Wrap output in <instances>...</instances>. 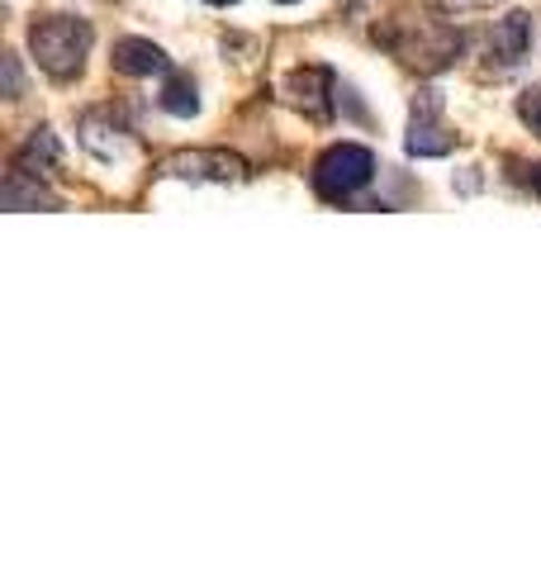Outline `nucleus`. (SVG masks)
<instances>
[{"mask_svg":"<svg viewBox=\"0 0 541 570\" xmlns=\"http://www.w3.org/2000/svg\"><path fill=\"white\" fill-rule=\"evenodd\" d=\"M58 209L62 200L52 195L48 186H43V176H29V171H14L10 167V176H6V209Z\"/></svg>","mask_w":541,"mask_h":570,"instance_id":"9d476101","label":"nucleus"},{"mask_svg":"<svg viewBox=\"0 0 541 570\" xmlns=\"http://www.w3.org/2000/svg\"><path fill=\"white\" fill-rule=\"evenodd\" d=\"M81 142L100 157V163H119V157L129 153V129H124L110 110H90L81 119Z\"/></svg>","mask_w":541,"mask_h":570,"instance_id":"0eeeda50","label":"nucleus"},{"mask_svg":"<svg viewBox=\"0 0 541 570\" xmlns=\"http://www.w3.org/2000/svg\"><path fill=\"white\" fill-rule=\"evenodd\" d=\"M58 163H62V142H58V134L52 129H33L29 138H24V148L14 153V171H29V176H48V171H58Z\"/></svg>","mask_w":541,"mask_h":570,"instance_id":"1a4fd4ad","label":"nucleus"},{"mask_svg":"<svg viewBox=\"0 0 541 570\" xmlns=\"http://www.w3.org/2000/svg\"><path fill=\"white\" fill-rule=\"evenodd\" d=\"M205 6H238V0H205Z\"/></svg>","mask_w":541,"mask_h":570,"instance_id":"dca6fc26","label":"nucleus"},{"mask_svg":"<svg viewBox=\"0 0 541 570\" xmlns=\"http://www.w3.org/2000/svg\"><path fill=\"white\" fill-rule=\"evenodd\" d=\"M115 71H124V77H167L171 62L153 39H119L115 43Z\"/></svg>","mask_w":541,"mask_h":570,"instance_id":"6e6552de","label":"nucleus"},{"mask_svg":"<svg viewBox=\"0 0 541 570\" xmlns=\"http://www.w3.org/2000/svg\"><path fill=\"white\" fill-rule=\"evenodd\" d=\"M285 91H291V100L309 119H328L333 115V96H337V77L328 67H304V71H295V77L285 81Z\"/></svg>","mask_w":541,"mask_h":570,"instance_id":"423d86ee","label":"nucleus"},{"mask_svg":"<svg viewBox=\"0 0 541 570\" xmlns=\"http://www.w3.org/2000/svg\"><path fill=\"white\" fill-rule=\"evenodd\" d=\"M24 91V81H20V58H6V96L14 100Z\"/></svg>","mask_w":541,"mask_h":570,"instance_id":"ddd939ff","label":"nucleus"},{"mask_svg":"<svg viewBox=\"0 0 541 570\" xmlns=\"http://www.w3.org/2000/svg\"><path fill=\"white\" fill-rule=\"evenodd\" d=\"M161 176L167 181H214V186H238L247 181V163L228 148H209V153H171L161 163Z\"/></svg>","mask_w":541,"mask_h":570,"instance_id":"7ed1b4c3","label":"nucleus"},{"mask_svg":"<svg viewBox=\"0 0 541 570\" xmlns=\"http://www.w3.org/2000/svg\"><path fill=\"white\" fill-rule=\"evenodd\" d=\"M442 10H490V6H499V0H437Z\"/></svg>","mask_w":541,"mask_h":570,"instance_id":"4468645a","label":"nucleus"},{"mask_svg":"<svg viewBox=\"0 0 541 570\" xmlns=\"http://www.w3.org/2000/svg\"><path fill=\"white\" fill-rule=\"evenodd\" d=\"M528 52H532V14H522V10L503 14V20L494 24V33H490V67L513 71Z\"/></svg>","mask_w":541,"mask_h":570,"instance_id":"39448f33","label":"nucleus"},{"mask_svg":"<svg viewBox=\"0 0 541 570\" xmlns=\"http://www.w3.org/2000/svg\"><path fill=\"white\" fill-rule=\"evenodd\" d=\"M528 186L541 195V167H528Z\"/></svg>","mask_w":541,"mask_h":570,"instance_id":"2eb2a0df","label":"nucleus"},{"mask_svg":"<svg viewBox=\"0 0 541 570\" xmlns=\"http://www.w3.org/2000/svg\"><path fill=\"white\" fill-rule=\"evenodd\" d=\"M281 6H295V0H281Z\"/></svg>","mask_w":541,"mask_h":570,"instance_id":"f3484780","label":"nucleus"},{"mask_svg":"<svg viewBox=\"0 0 541 570\" xmlns=\"http://www.w3.org/2000/svg\"><path fill=\"white\" fill-rule=\"evenodd\" d=\"M161 110L176 115V119H190L195 110H200V91H195L190 77H167V86H161Z\"/></svg>","mask_w":541,"mask_h":570,"instance_id":"9b49d317","label":"nucleus"},{"mask_svg":"<svg viewBox=\"0 0 541 570\" xmlns=\"http://www.w3.org/2000/svg\"><path fill=\"white\" fill-rule=\"evenodd\" d=\"M456 148V138L442 124V96L437 91H423L413 100V119H409V153L413 157H446Z\"/></svg>","mask_w":541,"mask_h":570,"instance_id":"20e7f679","label":"nucleus"},{"mask_svg":"<svg viewBox=\"0 0 541 570\" xmlns=\"http://www.w3.org/2000/svg\"><path fill=\"white\" fill-rule=\"evenodd\" d=\"M518 115H522V124H528L532 134H541V86H532V91L518 96Z\"/></svg>","mask_w":541,"mask_h":570,"instance_id":"f8f14e48","label":"nucleus"},{"mask_svg":"<svg viewBox=\"0 0 541 570\" xmlns=\"http://www.w3.org/2000/svg\"><path fill=\"white\" fill-rule=\"evenodd\" d=\"M375 181V153L361 148V142H337V148H328L314 163V190L318 200H352V195H361Z\"/></svg>","mask_w":541,"mask_h":570,"instance_id":"f03ea898","label":"nucleus"},{"mask_svg":"<svg viewBox=\"0 0 541 570\" xmlns=\"http://www.w3.org/2000/svg\"><path fill=\"white\" fill-rule=\"evenodd\" d=\"M90 43H96V29L77 20V14H48V20L29 24V52L52 81L81 77Z\"/></svg>","mask_w":541,"mask_h":570,"instance_id":"f257e3e1","label":"nucleus"}]
</instances>
